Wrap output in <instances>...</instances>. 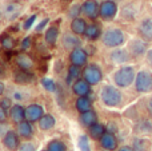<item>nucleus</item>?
I'll return each mask as SVG.
<instances>
[{"instance_id": "nucleus-1", "label": "nucleus", "mask_w": 152, "mask_h": 151, "mask_svg": "<svg viewBox=\"0 0 152 151\" xmlns=\"http://www.w3.org/2000/svg\"><path fill=\"white\" fill-rule=\"evenodd\" d=\"M135 78H136V74H135L134 67H131V66L121 67V68L118 70V71L115 72V75H113L115 84L121 88H126V87H128V86H131L132 83H134Z\"/></svg>"}, {"instance_id": "nucleus-2", "label": "nucleus", "mask_w": 152, "mask_h": 151, "mask_svg": "<svg viewBox=\"0 0 152 151\" xmlns=\"http://www.w3.org/2000/svg\"><path fill=\"white\" fill-rule=\"evenodd\" d=\"M100 98H102L103 103L108 107H116L121 103V92L113 86H104L100 92Z\"/></svg>"}, {"instance_id": "nucleus-3", "label": "nucleus", "mask_w": 152, "mask_h": 151, "mask_svg": "<svg viewBox=\"0 0 152 151\" xmlns=\"http://www.w3.org/2000/svg\"><path fill=\"white\" fill-rule=\"evenodd\" d=\"M135 88L140 94H147L152 91V74L150 71L142 70L135 78Z\"/></svg>"}, {"instance_id": "nucleus-4", "label": "nucleus", "mask_w": 152, "mask_h": 151, "mask_svg": "<svg viewBox=\"0 0 152 151\" xmlns=\"http://www.w3.org/2000/svg\"><path fill=\"white\" fill-rule=\"evenodd\" d=\"M103 43L107 47L115 48V47H120L124 43V34L121 29L119 28H111L107 29L103 35Z\"/></svg>"}, {"instance_id": "nucleus-5", "label": "nucleus", "mask_w": 152, "mask_h": 151, "mask_svg": "<svg viewBox=\"0 0 152 151\" xmlns=\"http://www.w3.org/2000/svg\"><path fill=\"white\" fill-rule=\"evenodd\" d=\"M83 75H84V79H86L89 84H97L103 78L102 70H100L97 66H95V64L87 66L83 71Z\"/></svg>"}, {"instance_id": "nucleus-6", "label": "nucleus", "mask_w": 152, "mask_h": 151, "mask_svg": "<svg viewBox=\"0 0 152 151\" xmlns=\"http://www.w3.org/2000/svg\"><path fill=\"white\" fill-rule=\"evenodd\" d=\"M118 13V5L113 0H105L100 5V16L103 19H112Z\"/></svg>"}, {"instance_id": "nucleus-7", "label": "nucleus", "mask_w": 152, "mask_h": 151, "mask_svg": "<svg viewBox=\"0 0 152 151\" xmlns=\"http://www.w3.org/2000/svg\"><path fill=\"white\" fill-rule=\"evenodd\" d=\"M147 43L144 40L140 39H134L131 43H129V52H131L132 56L135 58H139V56L147 54Z\"/></svg>"}, {"instance_id": "nucleus-8", "label": "nucleus", "mask_w": 152, "mask_h": 151, "mask_svg": "<svg viewBox=\"0 0 152 151\" xmlns=\"http://www.w3.org/2000/svg\"><path fill=\"white\" fill-rule=\"evenodd\" d=\"M81 10L89 19H96L97 15H100V7L96 0H86Z\"/></svg>"}, {"instance_id": "nucleus-9", "label": "nucleus", "mask_w": 152, "mask_h": 151, "mask_svg": "<svg viewBox=\"0 0 152 151\" xmlns=\"http://www.w3.org/2000/svg\"><path fill=\"white\" fill-rule=\"evenodd\" d=\"M87 58H88V54H87L86 50L83 48H74L69 55V59H71V63L75 64V66H84L87 63Z\"/></svg>"}, {"instance_id": "nucleus-10", "label": "nucleus", "mask_w": 152, "mask_h": 151, "mask_svg": "<svg viewBox=\"0 0 152 151\" xmlns=\"http://www.w3.org/2000/svg\"><path fill=\"white\" fill-rule=\"evenodd\" d=\"M44 115L43 111V107L39 104H31L26 108V118L29 122H35V120H39L40 118Z\"/></svg>"}, {"instance_id": "nucleus-11", "label": "nucleus", "mask_w": 152, "mask_h": 151, "mask_svg": "<svg viewBox=\"0 0 152 151\" xmlns=\"http://www.w3.org/2000/svg\"><path fill=\"white\" fill-rule=\"evenodd\" d=\"M139 34L147 42H152V19L147 18L140 23L139 26Z\"/></svg>"}, {"instance_id": "nucleus-12", "label": "nucleus", "mask_w": 152, "mask_h": 151, "mask_svg": "<svg viewBox=\"0 0 152 151\" xmlns=\"http://www.w3.org/2000/svg\"><path fill=\"white\" fill-rule=\"evenodd\" d=\"M89 83L87 82L86 79H79V80H76V82L74 83V92L76 94V95H79V96H87L89 92H91V87H89Z\"/></svg>"}, {"instance_id": "nucleus-13", "label": "nucleus", "mask_w": 152, "mask_h": 151, "mask_svg": "<svg viewBox=\"0 0 152 151\" xmlns=\"http://www.w3.org/2000/svg\"><path fill=\"white\" fill-rule=\"evenodd\" d=\"M100 143H102V147L104 150L108 151H112L116 149L118 146V142H116V138L113 136L112 133H105L104 135L100 138Z\"/></svg>"}, {"instance_id": "nucleus-14", "label": "nucleus", "mask_w": 152, "mask_h": 151, "mask_svg": "<svg viewBox=\"0 0 152 151\" xmlns=\"http://www.w3.org/2000/svg\"><path fill=\"white\" fill-rule=\"evenodd\" d=\"M15 82L16 83H20V84H27L29 82H34L35 79V75L32 72H28L27 70L21 68L20 71H16L15 72Z\"/></svg>"}, {"instance_id": "nucleus-15", "label": "nucleus", "mask_w": 152, "mask_h": 151, "mask_svg": "<svg viewBox=\"0 0 152 151\" xmlns=\"http://www.w3.org/2000/svg\"><path fill=\"white\" fill-rule=\"evenodd\" d=\"M3 143H4V146L7 147V149L16 150L19 146V138H18V135H16V133L8 131V133L5 134V136L3 138Z\"/></svg>"}, {"instance_id": "nucleus-16", "label": "nucleus", "mask_w": 152, "mask_h": 151, "mask_svg": "<svg viewBox=\"0 0 152 151\" xmlns=\"http://www.w3.org/2000/svg\"><path fill=\"white\" fill-rule=\"evenodd\" d=\"M21 12V5L18 4V3H10V4L5 7V11H4V15L7 19L10 20H13L16 19Z\"/></svg>"}, {"instance_id": "nucleus-17", "label": "nucleus", "mask_w": 152, "mask_h": 151, "mask_svg": "<svg viewBox=\"0 0 152 151\" xmlns=\"http://www.w3.org/2000/svg\"><path fill=\"white\" fill-rule=\"evenodd\" d=\"M111 60L113 63H118V64H123L129 60V54L128 51L126 50H115L111 52Z\"/></svg>"}, {"instance_id": "nucleus-18", "label": "nucleus", "mask_w": 152, "mask_h": 151, "mask_svg": "<svg viewBox=\"0 0 152 151\" xmlns=\"http://www.w3.org/2000/svg\"><path fill=\"white\" fill-rule=\"evenodd\" d=\"M11 118L16 123H20L21 120H24V118H26V110L23 108V106L15 104V106L11 107Z\"/></svg>"}, {"instance_id": "nucleus-19", "label": "nucleus", "mask_w": 152, "mask_h": 151, "mask_svg": "<svg viewBox=\"0 0 152 151\" xmlns=\"http://www.w3.org/2000/svg\"><path fill=\"white\" fill-rule=\"evenodd\" d=\"M18 131L19 135H21L23 138H29L34 133V128H32V125L29 120H21L18 126Z\"/></svg>"}, {"instance_id": "nucleus-20", "label": "nucleus", "mask_w": 152, "mask_h": 151, "mask_svg": "<svg viewBox=\"0 0 152 151\" xmlns=\"http://www.w3.org/2000/svg\"><path fill=\"white\" fill-rule=\"evenodd\" d=\"M71 29H72V32H75L76 35L86 34V29H87L86 20H84V19H80V18H75L71 23Z\"/></svg>"}, {"instance_id": "nucleus-21", "label": "nucleus", "mask_w": 152, "mask_h": 151, "mask_svg": "<svg viewBox=\"0 0 152 151\" xmlns=\"http://www.w3.org/2000/svg\"><path fill=\"white\" fill-rule=\"evenodd\" d=\"M16 64L19 66V68L29 70L34 66V62H32V59L29 58L28 55H26V54H19V55L16 56Z\"/></svg>"}, {"instance_id": "nucleus-22", "label": "nucleus", "mask_w": 152, "mask_h": 151, "mask_svg": "<svg viewBox=\"0 0 152 151\" xmlns=\"http://www.w3.org/2000/svg\"><path fill=\"white\" fill-rule=\"evenodd\" d=\"M55 123H56V120L52 115L45 114L39 119V127L42 128V130H51V128L55 126Z\"/></svg>"}, {"instance_id": "nucleus-23", "label": "nucleus", "mask_w": 152, "mask_h": 151, "mask_svg": "<svg viewBox=\"0 0 152 151\" xmlns=\"http://www.w3.org/2000/svg\"><path fill=\"white\" fill-rule=\"evenodd\" d=\"M96 114H95V111H91V110H88V111L86 112H81V117H80V120L81 123H83L84 126H87V127H91L92 125H95L96 123Z\"/></svg>"}, {"instance_id": "nucleus-24", "label": "nucleus", "mask_w": 152, "mask_h": 151, "mask_svg": "<svg viewBox=\"0 0 152 151\" xmlns=\"http://www.w3.org/2000/svg\"><path fill=\"white\" fill-rule=\"evenodd\" d=\"M76 108L80 112H86L91 110V99L87 96H79V99L76 100Z\"/></svg>"}, {"instance_id": "nucleus-25", "label": "nucleus", "mask_w": 152, "mask_h": 151, "mask_svg": "<svg viewBox=\"0 0 152 151\" xmlns=\"http://www.w3.org/2000/svg\"><path fill=\"white\" fill-rule=\"evenodd\" d=\"M135 130L140 134H151L152 133V122L148 119H143L140 120L139 123L136 125Z\"/></svg>"}, {"instance_id": "nucleus-26", "label": "nucleus", "mask_w": 152, "mask_h": 151, "mask_svg": "<svg viewBox=\"0 0 152 151\" xmlns=\"http://www.w3.org/2000/svg\"><path fill=\"white\" fill-rule=\"evenodd\" d=\"M89 134L94 139H100L103 135L105 134V127L103 125H99V123H95L89 127Z\"/></svg>"}, {"instance_id": "nucleus-27", "label": "nucleus", "mask_w": 152, "mask_h": 151, "mask_svg": "<svg viewBox=\"0 0 152 151\" xmlns=\"http://www.w3.org/2000/svg\"><path fill=\"white\" fill-rule=\"evenodd\" d=\"M63 43H64V47L66 48H68V50H74V48L76 47H79L80 45V39L79 37H76V36H72V35H66L64 36V40H63Z\"/></svg>"}, {"instance_id": "nucleus-28", "label": "nucleus", "mask_w": 152, "mask_h": 151, "mask_svg": "<svg viewBox=\"0 0 152 151\" xmlns=\"http://www.w3.org/2000/svg\"><path fill=\"white\" fill-rule=\"evenodd\" d=\"M150 147V141L144 138H135L134 139V151H147Z\"/></svg>"}, {"instance_id": "nucleus-29", "label": "nucleus", "mask_w": 152, "mask_h": 151, "mask_svg": "<svg viewBox=\"0 0 152 151\" xmlns=\"http://www.w3.org/2000/svg\"><path fill=\"white\" fill-rule=\"evenodd\" d=\"M58 36H59V29L56 27H51L45 32V42L48 44H55L56 40H58Z\"/></svg>"}, {"instance_id": "nucleus-30", "label": "nucleus", "mask_w": 152, "mask_h": 151, "mask_svg": "<svg viewBox=\"0 0 152 151\" xmlns=\"http://www.w3.org/2000/svg\"><path fill=\"white\" fill-rule=\"evenodd\" d=\"M86 35L88 39H92V40H95V39H97V37L100 36V28H99V26H96V24H91V26H88L87 27V29H86Z\"/></svg>"}, {"instance_id": "nucleus-31", "label": "nucleus", "mask_w": 152, "mask_h": 151, "mask_svg": "<svg viewBox=\"0 0 152 151\" xmlns=\"http://www.w3.org/2000/svg\"><path fill=\"white\" fill-rule=\"evenodd\" d=\"M0 43H1L3 48H5V50H12L13 45H15V40H13L10 35H3V36L0 37Z\"/></svg>"}, {"instance_id": "nucleus-32", "label": "nucleus", "mask_w": 152, "mask_h": 151, "mask_svg": "<svg viewBox=\"0 0 152 151\" xmlns=\"http://www.w3.org/2000/svg\"><path fill=\"white\" fill-rule=\"evenodd\" d=\"M42 86L48 91V92H55L56 91V83L50 78H44L42 79Z\"/></svg>"}, {"instance_id": "nucleus-33", "label": "nucleus", "mask_w": 152, "mask_h": 151, "mask_svg": "<svg viewBox=\"0 0 152 151\" xmlns=\"http://www.w3.org/2000/svg\"><path fill=\"white\" fill-rule=\"evenodd\" d=\"M79 149L80 151H91V147H89V141L87 135H80L79 136Z\"/></svg>"}, {"instance_id": "nucleus-34", "label": "nucleus", "mask_w": 152, "mask_h": 151, "mask_svg": "<svg viewBox=\"0 0 152 151\" xmlns=\"http://www.w3.org/2000/svg\"><path fill=\"white\" fill-rule=\"evenodd\" d=\"M79 75H80V70H79V66H75V64H72V66L68 68V76H67V82L71 83V80L76 79Z\"/></svg>"}, {"instance_id": "nucleus-35", "label": "nucleus", "mask_w": 152, "mask_h": 151, "mask_svg": "<svg viewBox=\"0 0 152 151\" xmlns=\"http://www.w3.org/2000/svg\"><path fill=\"white\" fill-rule=\"evenodd\" d=\"M47 151H66V144L59 141H52L48 144Z\"/></svg>"}, {"instance_id": "nucleus-36", "label": "nucleus", "mask_w": 152, "mask_h": 151, "mask_svg": "<svg viewBox=\"0 0 152 151\" xmlns=\"http://www.w3.org/2000/svg\"><path fill=\"white\" fill-rule=\"evenodd\" d=\"M81 5H79V4H75V5H72L71 7V10H69V16H71V18H77L79 16V13L81 12Z\"/></svg>"}, {"instance_id": "nucleus-37", "label": "nucleus", "mask_w": 152, "mask_h": 151, "mask_svg": "<svg viewBox=\"0 0 152 151\" xmlns=\"http://www.w3.org/2000/svg\"><path fill=\"white\" fill-rule=\"evenodd\" d=\"M36 20V15H32L31 18H28L26 20V23H24V29H29L32 27V24H34V21Z\"/></svg>"}, {"instance_id": "nucleus-38", "label": "nucleus", "mask_w": 152, "mask_h": 151, "mask_svg": "<svg viewBox=\"0 0 152 151\" xmlns=\"http://www.w3.org/2000/svg\"><path fill=\"white\" fill-rule=\"evenodd\" d=\"M19 151H36V150H35V146L32 143H24V144H21Z\"/></svg>"}, {"instance_id": "nucleus-39", "label": "nucleus", "mask_w": 152, "mask_h": 151, "mask_svg": "<svg viewBox=\"0 0 152 151\" xmlns=\"http://www.w3.org/2000/svg\"><path fill=\"white\" fill-rule=\"evenodd\" d=\"M0 107H3L4 110H8V108H11V100L8 98H4V99H1L0 100Z\"/></svg>"}, {"instance_id": "nucleus-40", "label": "nucleus", "mask_w": 152, "mask_h": 151, "mask_svg": "<svg viewBox=\"0 0 152 151\" xmlns=\"http://www.w3.org/2000/svg\"><path fill=\"white\" fill-rule=\"evenodd\" d=\"M48 21H50V20H48V19H44V20H43L42 23H39V24H37V26H36V31H37V32L43 31V29H44V27L48 24Z\"/></svg>"}, {"instance_id": "nucleus-41", "label": "nucleus", "mask_w": 152, "mask_h": 151, "mask_svg": "<svg viewBox=\"0 0 152 151\" xmlns=\"http://www.w3.org/2000/svg\"><path fill=\"white\" fill-rule=\"evenodd\" d=\"M31 42H32L31 37H26V39L21 42V48H23V50H27V48L31 45Z\"/></svg>"}, {"instance_id": "nucleus-42", "label": "nucleus", "mask_w": 152, "mask_h": 151, "mask_svg": "<svg viewBox=\"0 0 152 151\" xmlns=\"http://www.w3.org/2000/svg\"><path fill=\"white\" fill-rule=\"evenodd\" d=\"M7 133H8L7 125H0V138H4Z\"/></svg>"}, {"instance_id": "nucleus-43", "label": "nucleus", "mask_w": 152, "mask_h": 151, "mask_svg": "<svg viewBox=\"0 0 152 151\" xmlns=\"http://www.w3.org/2000/svg\"><path fill=\"white\" fill-rule=\"evenodd\" d=\"M7 115H5V110L3 107H0V122H4Z\"/></svg>"}, {"instance_id": "nucleus-44", "label": "nucleus", "mask_w": 152, "mask_h": 151, "mask_svg": "<svg viewBox=\"0 0 152 151\" xmlns=\"http://www.w3.org/2000/svg\"><path fill=\"white\" fill-rule=\"evenodd\" d=\"M147 62L150 63V66L152 67V48L147 51Z\"/></svg>"}, {"instance_id": "nucleus-45", "label": "nucleus", "mask_w": 152, "mask_h": 151, "mask_svg": "<svg viewBox=\"0 0 152 151\" xmlns=\"http://www.w3.org/2000/svg\"><path fill=\"white\" fill-rule=\"evenodd\" d=\"M108 131H110V133H115L116 131V125H113V123H110V125H108Z\"/></svg>"}, {"instance_id": "nucleus-46", "label": "nucleus", "mask_w": 152, "mask_h": 151, "mask_svg": "<svg viewBox=\"0 0 152 151\" xmlns=\"http://www.w3.org/2000/svg\"><path fill=\"white\" fill-rule=\"evenodd\" d=\"M119 151H134V149H132L131 146H123L119 149Z\"/></svg>"}, {"instance_id": "nucleus-47", "label": "nucleus", "mask_w": 152, "mask_h": 151, "mask_svg": "<svg viewBox=\"0 0 152 151\" xmlns=\"http://www.w3.org/2000/svg\"><path fill=\"white\" fill-rule=\"evenodd\" d=\"M148 111H150V114L152 115V98L148 100Z\"/></svg>"}, {"instance_id": "nucleus-48", "label": "nucleus", "mask_w": 152, "mask_h": 151, "mask_svg": "<svg viewBox=\"0 0 152 151\" xmlns=\"http://www.w3.org/2000/svg\"><path fill=\"white\" fill-rule=\"evenodd\" d=\"M4 92V84H3V82H0V95Z\"/></svg>"}, {"instance_id": "nucleus-49", "label": "nucleus", "mask_w": 152, "mask_h": 151, "mask_svg": "<svg viewBox=\"0 0 152 151\" xmlns=\"http://www.w3.org/2000/svg\"><path fill=\"white\" fill-rule=\"evenodd\" d=\"M64 1H68V0H64Z\"/></svg>"}]
</instances>
